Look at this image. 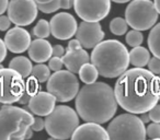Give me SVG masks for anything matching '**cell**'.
Here are the masks:
<instances>
[{"label":"cell","mask_w":160,"mask_h":140,"mask_svg":"<svg viewBox=\"0 0 160 140\" xmlns=\"http://www.w3.org/2000/svg\"><path fill=\"white\" fill-rule=\"evenodd\" d=\"M113 90L118 104L133 114L146 113L159 101L158 77L144 68L123 72Z\"/></svg>","instance_id":"cell-1"},{"label":"cell","mask_w":160,"mask_h":140,"mask_svg":"<svg viewBox=\"0 0 160 140\" xmlns=\"http://www.w3.org/2000/svg\"><path fill=\"white\" fill-rule=\"evenodd\" d=\"M76 112L85 122L104 124L113 118L118 109L114 90L104 82L83 85L76 95Z\"/></svg>","instance_id":"cell-2"},{"label":"cell","mask_w":160,"mask_h":140,"mask_svg":"<svg viewBox=\"0 0 160 140\" xmlns=\"http://www.w3.org/2000/svg\"><path fill=\"white\" fill-rule=\"evenodd\" d=\"M91 62L104 78H118L129 66V51L116 40L101 41L93 47Z\"/></svg>","instance_id":"cell-3"},{"label":"cell","mask_w":160,"mask_h":140,"mask_svg":"<svg viewBox=\"0 0 160 140\" xmlns=\"http://www.w3.org/2000/svg\"><path fill=\"white\" fill-rule=\"evenodd\" d=\"M33 119V115L21 107L3 106L0 109V140L24 139Z\"/></svg>","instance_id":"cell-4"},{"label":"cell","mask_w":160,"mask_h":140,"mask_svg":"<svg viewBox=\"0 0 160 140\" xmlns=\"http://www.w3.org/2000/svg\"><path fill=\"white\" fill-rule=\"evenodd\" d=\"M44 122L47 133L55 139H69L79 126L77 112L67 105L55 106Z\"/></svg>","instance_id":"cell-5"},{"label":"cell","mask_w":160,"mask_h":140,"mask_svg":"<svg viewBox=\"0 0 160 140\" xmlns=\"http://www.w3.org/2000/svg\"><path fill=\"white\" fill-rule=\"evenodd\" d=\"M110 139L144 140L147 137L146 127L138 116L133 113L121 114L113 118L107 129Z\"/></svg>","instance_id":"cell-6"},{"label":"cell","mask_w":160,"mask_h":140,"mask_svg":"<svg viewBox=\"0 0 160 140\" xmlns=\"http://www.w3.org/2000/svg\"><path fill=\"white\" fill-rule=\"evenodd\" d=\"M128 27L138 31H147L156 24L158 12L151 0H133L125 10Z\"/></svg>","instance_id":"cell-7"},{"label":"cell","mask_w":160,"mask_h":140,"mask_svg":"<svg viewBox=\"0 0 160 140\" xmlns=\"http://www.w3.org/2000/svg\"><path fill=\"white\" fill-rule=\"evenodd\" d=\"M47 91L55 96L58 102H69L76 98L79 91V81L69 70L54 71L47 80Z\"/></svg>","instance_id":"cell-8"},{"label":"cell","mask_w":160,"mask_h":140,"mask_svg":"<svg viewBox=\"0 0 160 140\" xmlns=\"http://www.w3.org/2000/svg\"><path fill=\"white\" fill-rule=\"evenodd\" d=\"M24 89V79L16 70L11 68L0 69V103L9 105L18 102Z\"/></svg>","instance_id":"cell-9"},{"label":"cell","mask_w":160,"mask_h":140,"mask_svg":"<svg viewBox=\"0 0 160 140\" xmlns=\"http://www.w3.org/2000/svg\"><path fill=\"white\" fill-rule=\"evenodd\" d=\"M73 7L81 20L99 22L110 13L111 0H75Z\"/></svg>","instance_id":"cell-10"},{"label":"cell","mask_w":160,"mask_h":140,"mask_svg":"<svg viewBox=\"0 0 160 140\" xmlns=\"http://www.w3.org/2000/svg\"><path fill=\"white\" fill-rule=\"evenodd\" d=\"M7 10L11 22L18 27L33 23L38 11L35 0H10Z\"/></svg>","instance_id":"cell-11"},{"label":"cell","mask_w":160,"mask_h":140,"mask_svg":"<svg viewBox=\"0 0 160 140\" xmlns=\"http://www.w3.org/2000/svg\"><path fill=\"white\" fill-rule=\"evenodd\" d=\"M51 34L55 38L60 41L69 40L76 34L77 31V21L67 12H60L54 16L49 22Z\"/></svg>","instance_id":"cell-12"},{"label":"cell","mask_w":160,"mask_h":140,"mask_svg":"<svg viewBox=\"0 0 160 140\" xmlns=\"http://www.w3.org/2000/svg\"><path fill=\"white\" fill-rule=\"evenodd\" d=\"M76 37L87 49L93 48L104 38V32L99 22L82 21L76 31Z\"/></svg>","instance_id":"cell-13"},{"label":"cell","mask_w":160,"mask_h":140,"mask_svg":"<svg viewBox=\"0 0 160 140\" xmlns=\"http://www.w3.org/2000/svg\"><path fill=\"white\" fill-rule=\"evenodd\" d=\"M3 42L7 46V49H9L11 53L21 54L29 48L32 41L31 35L27 30L20 27H16L8 31V33L5 35Z\"/></svg>","instance_id":"cell-14"},{"label":"cell","mask_w":160,"mask_h":140,"mask_svg":"<svg viewBox=\"0 0 160 140\" xmlns=\"http://www.w3.org/2000/svg\"><path fill=\"white\" fill-rule=\"evenodd\" d=\"M28 107L33 114L38 116H46L54 109L56 104V99L53 94L47 92H38L28 103Z\"/></svg>","instance_id":"cell-15"},{"label":"cell","mask_w":160,"mask_h":140,"mask_svg":"<svg viewBox=\"0 0 160 140\" xmlns=\"http://www.w3.org/2000/svg\"><path fill=\"white\" fill-rule=\"evenodd\" d=\"M71 139H110L108 131L100 126L98 123L87 122L86 124L80 125L76 128L73 133L71 135Z\"/></svg>","instance_id":"cell-16"},{"label":"cell","mask_w":160,"mask_h":140,"mask_svg":"<svg viewBox=\"0 0 160 140\" xmlns=\"http://www.w3.org/2000/svg\"><path fill=\"white\" fill-rule=\"evenodd\" d=\"M28 51L30 58L38 64L47 61L52 57V45L45 38H36L31 42Z\"/></svg>","instance_id":"cell-17"},{"label":"cell","mask_w":160,"mask_h":140,"mask_svg":"<svg viewBox=\"0 0 160 140\" xmlns=\"http://www.w3.org/2000/svg\"><path fill=\"white\" fill-rule=\"evenodd\" d=\"M62 59L67 70H69L72 74H78L81 66L86 62H89L90 56L85 49L80 48L77 51H66L62 57Z\"/></svg>","instance_id":"cell-18"},{"label":"cell","mask_w":160,"mask_h":140,"mask_svg":"<svg viewBox=\"0 0 160 140\" xmlns=\"http://www.w3.org/2000/svg\"><path fill=\"white\" fill-rule=\"evenodd\" d=\"M149 59H150V53L145 47L136 46L133 47V49L129 51V64L133 65L134 67L144 68L148 64Z\"/></svg>","instance_id":"cell-19"},{"label":"cell","mask_w":160,"mask_h":140,"mask_svg":"<svg viewBox=\"0 0 160 140\" xmlns=\"http://www.w3.org/2000/svg\"><path fill=\"white\" fill-rule=\"evenodd\" d=\"M9 68L16 70L23 78H27L31 75L33 66L29 58L24 57V56H18V57L11 59V61L9 62Z\"/></svg>","instance_id":"cell-20"},{"label":"cell","mask_w":160,"mask_h":140,"mask_svg":"<svg viewBox=\"0 0 160 140\" xmlns=\"http://www.w3.org/2000/svg\"><path fill=\"white\" fill-rule=\"evenodd\" d=\"M75 0H52L47 3H38V9L43 13H53L59 9H70Z\"/></svg>","instance_id":"cell-21"},{"label":"cell","mask_w":160,"mask_h":140,"mask_svg":"<svg viewBox=\"0 0 160 140\" xmlns=\"http://www.w3.org/2000/svg\"><path fill=\"white\" fill-rule=\"evenodd\" d=\"M79 78L80 80L82 81L86 84H89V83H93L97 81L99 77V72L97 70V68L94 67V65L90 64V62H86L81 66V68L79 69Z\"/></svg>","instance_id":"cell-22"},{"label":"cell","mask_w":160,"mask_h":140,"mask_svg":"<svg viewBox=\"0 0 160 140\" xmlns=\"http://www.w3.org/2000/svg\"><path fill=\"white\" fill-rule=\"evenodd\" d=\"M148 47L153 56L160 58V23L153 25L148 35Z\"/></svg>","instance_id":"cell-23"},{"label":"cell","mask_w":160,"mask_h":140,"mask_svg":"<svg viewBox=\"0 0 160 140\" xmlns=\"http://www.w3.org/2000/svg\"><path fill=\"white\" fill-rule=\"evenodd\" d=\"M38 83L40 82H38L33 76L30 77L27 82H25L24 92H23V94L21 95V98L19 99L18 103H20V104H28L30 99L35 93H38V90H40V84H38Z\"/></svg>","instance_id":"cell-24"},{"label":"cell","mask_w":160,"mask_h":140,"mask_svg":"<svg viewBox=\"0 0 160 140\" xmlns=\"http://www.w3.org/2000/svg\"><path fill=\"white\" fill-rule=\"evenodd\" d=\"M31 75L38 81L40 83H43V82H46L48 80L49 76H51V69L44 65L42 64H38L36 66H34L32 68V72Z\"/></svg>","instance_id":"cell-25"},{"label":"cell","mask_w":160,"mask_h":140,"mask_svg":"<svg viewBox=\"0 0 160 140\" xmlns=\"http://www.w3.org/2000/svg\"><path fill=\"white\" fill-rule=\"evenodd\" d=\"M127 27H128V24H127L126 20L123 18H114L110 22V31L114 35H124L127 32Z\"/></svg>","instance_id":"cell-26"},{"label":"cell","mask_w":160,"mask_h":140,"mask_svg":"<svg viewBox=\"0 0 160 140\" xmlns=\"http://www.w3.org/2000/svg\"><path fill=\"white\" fill-rule=\"evenodd\" d=\"M33 35L36 38H46L51 35V27L49 22L46 20H40L33 29Z\"/></svg>","instance_id":"cell-27"},{"label":"cell","mask_w":160,"mask_h":140,"mask_svg":"<svg viewBox=\"0 0 160 140\" xmlns=\"http://www.w3.org/2000/svg\"><path fill=\"white\" fill-rule=\"evenodd\" d=\"M126 43L129 45L131 47H136V46H140V44L144 41V35L140 33V31L138 30H132L128 33L126 34Z\"/></svg>","instance_id":"cell-28"},{"label":"cell","mask_w":160,"mask_h":140,"mask_svg":"<svg viewBox=\"0 0 160 140\" xmlns=\"http://www.w3.org/2000/svg\"><path fill=\"white\" fill-rule=\"evenodd\" d=\"M146 135L151 139H159L160 138V123L149 124L146 128Z\"/></svg>","instance_id":"cell-29"},{"label":"cell","mask_w":160,"mask_h":140,"mask_svg":"<svg viewBox=\"0 0 160 140\" xmlns=\"http://www.w3.org/2000/svg\"><path fill=\"white\" fill-rule=\"evenodd\" d=\"M64 66V62H62V57H56L53 56L48 59V68L53 71H58L62 68Z\"/></svg>","instance_id":"cell-30"},{"label":"cell","mask_w":160,"mask_h":140,"mask_svg":"<svg viewBox=\"0 0 160 140\" xmlns=\"http://www.w3.org/2000/svg\"><path fill=\"white\" fill-rule=\"evenodd\" d=\"M148 70L153 75H160V58L153 56L148 61Z\"/></svg>","instance_id":"cell-31"},{"label":"cell","mask_w":160,"mask_h":140,"mask_svg":"<svg viewBox=\"0 0 160 140\" xmlns=\"http://www.w3.org/2000/svg\"><path fill=\"white\" fill-rule=\"evenodd\" d=\"M150 120L153 123H160V104H156L148 111Z\"/></svg>","instance_id":"cell-32"},{"label":"cell","mask_w":160,"mask_h":140,"mask_svg":"<svg viewBox=\"0 0 160 140\" xmlns=\"http://www.w3.org/2000/svg\"><path fill=\"white\" fill-rule=\"evenodd\" d=\"M31 128L33 131H41L45 128V122L43 118H41L40 116L38 117H34L33 123L31 125Z\"/></svg>","instance_id":"cell-33"},{"label":"cell","mask_w":160,"mask_h":140,"mask_svg":"<svg viewBox=\"0 0 160 140\" xmlns=\"http://www.w3.org/2000/svg\"><path fill=\"white\" fill-rule=\"evenodd\" d=\"M11 20L8 16H0V31H7L11 27Z\"/></svg>","instance_id":"cell-34"},{"label":"cell","mask_w":160,"mask_h":140,"mask_svg":"<svg viewBox=\"0 0 160 140\" xmlns=\"http://www.w3.org/2000/svg\"><path fill=\"white\" fill-rule=\"evenodd\" d=\"M80 48H82V45H81V43H80L79 41L77 40V38H76V40L69 41L66 51H77V49H80Z\"/></svg>","instance_id":"cell-35"},{"label":"cell","mask_w":160,"mask_h":140,"mask_svg":"<svg viewBox=\"0 0 160 140\" xmlns=\"http://www.w3.org/2000/svg\"><path fill=\"white\" fill-rule=\"evenodd\" d=\"M64 54H65V48L62 45H54V46H52V56L62 57Z\"/></svg>","instance_id":"cell-36"},{"label":"cell","mask_w":160,"mask_h":140,"mask_svg":"<svg viewBox=\"0 0 160 140\" xmlns=\"http://www.w3.org/2000/svg\"><path fill=\"white\" fill-rule=\"evenodd\" d=\"M6 56H7V46H6L5 42L0 38V64L5 60Z\"/></svg>","instance_id":"cell-37"},{"label":"cell","mask_w":160,"mask_h":140,"mask_svg":"<svg viewBox=\"0 0 160 140\" xmlns=\"http://www.w3.org/2000/svg\"><path fill=\"white\" fill-rule=\"evenodd\" d=\"M8 5H9V0H0V16L5 11H7Z\"/></svg>","instance_id":"cell-38"},{"label":"cell","mask_w":160,"mask_h":140,"mask_svg":"<svg viewBox=\"0 0 160 140\" xmlns=\"http://www.w3.org/2000/svg\"><path fill=\"white\" fill-rule=\"evenodd\" d=\"M139 118L142 119V122L144 123V124H147V123L150 122V118H149L148 112H146V113H142V115H140Z\"/></svg>","instance_id":"cell-39"},{"label":"cell","mask_w":160,"mask_h":140,"mask_svg":"<svg viewBox=\"0 0 160 140\" xmlns=\"http://www.w3.org/2000/svg\"><path fill=\"white\" fill-rule=\"evenodd\" d=\"M32 136H33V130H32V128L30 127V128L27 130V133H25L24 139H29V138H31Z\"/></svg>","instance_id":"cell-40"},{"label":"cell","mask_w":160,"mask_h":140,"mask_svg":"<svg viewBox=\"0 0 160 140\" xmlns=\"http://www.w3.org/2000/svg\"><path fill=\"white\" fill-rule=\"evenodd\" d=\"M153 5H155L158 14H160V0H153Z\"/></svg>","instance_id":"cell-41"},{"label":"cell","mask_w":160,"mask_h":140,"mask_svg":"<svg viewBox=\"0 0 160 140\" xmlns=\"http://www.w3.org/2000/svg\"><path fill=\"white\" fill-rule=\"evenodd\" d=\"M111 1H114V2H118V3H125L131 1V0H111Z\"/></svg>","instance_id":"cell-42"},{"label":"cell","mask_w":160,"mask_h":140,"mask_svg":"<svg viewBox=\"0 0 160 140\" xmlns=\"http://www.w3.org/2000/svg\"><path fill=\"white\" fill-rule=\"evenodd\" d=\"M49 1H52V0H35L36 3H47Z\"/></svg>","instance_id":"cell-43"},{"label":"cell","mask_w":160,"mask_h":140,"mask_svg":"<svg viewBox=\"0 0 160 140\" xmlns=\"http://www.w3.org/2000/svg\"><path fill=\"white\" fill-rule=\"evenodd\" d=\"M158 91H159V101H160V77H158Z\"/></svg>","instance_id":"cell-44"},{"label":"cell","mask_w":160,"mask_h":140,"mask_svg":"<svg viewBox=\"0 0 160 140\" xmlns=\"http://www.w3.org/2000/svg\"><path fill=\"white\" fill-rule=\"evenodd\" d=\"M1 68H3V67H2V65L0 64V69H1Z\"/></svg>","instance_id":"cell-45"}]
</instances>
